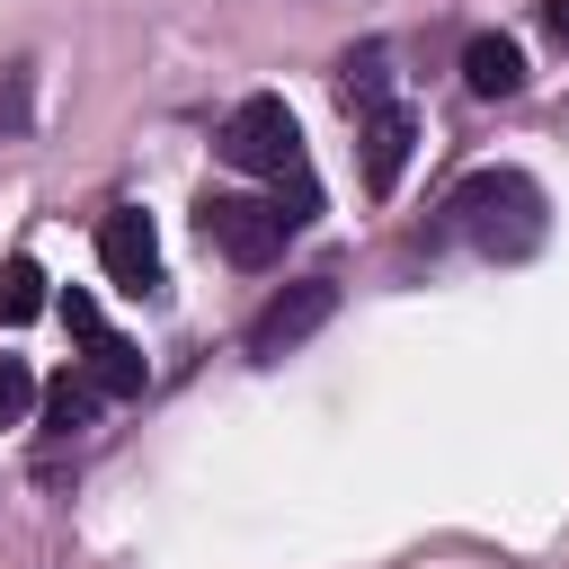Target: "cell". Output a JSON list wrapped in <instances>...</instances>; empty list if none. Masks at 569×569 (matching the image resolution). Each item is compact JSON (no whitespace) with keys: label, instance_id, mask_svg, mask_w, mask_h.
I'll list each match as a JSON object with an SVG mask.
<instances>
[{"label":"cell","instance_id":"cell-1","mask_svg":"<svg viewBox=\"0 0 569 569\" xmlns=\"http://www.w3.org/2000/svg\"><path fill=\"white\" fill-rule=\"evenodd\" d=\"M445 231L471 240L480 258H533L542 249V187L525 169H471L445 196Z\"/></svg>","mask_w":569,"mask_h":569},{"label":"cell","instance_id":"cell-2","mask_svg":"<svg viewBox=\"0 0 569 569\" xmlns=\"http://www.w3.org/2000/svg\"><path fill=\"white\" fill-rule=\"evenodd\" d=\"M222 160L231 169H249V178H293V196H302V222H311V160H302V124H293V107L284 98H240L231 116H222Z\"/></svg>","mask_w":569,"mask_h":569},{"label":"cell","instance_id":"cell-3","mask_svg":"<svg viewBox=\"0 0 569 569\" xmlns=\"http://www.w3.org/2000/svg\"><path fill=\"white\" fill-rule=\"evenodd\" d=\"M196 231H204L231 267H276L284 240H293V213L267 204V196H204V204H196Z\"/></svg>","mask_w":569,"mask_h":569},{"label":"cell","instance_id":"cell-4","mask_svg":"<svg viewBox=\"0 0 569 569\" xmlns=\"http://www.w3.org/2000/svg\"><path fill=\"white\" fill-rule=\"evenodd\" d=\"M329 311H338V284H329V276H293L284 293H267V302H258V320H249V338H240V347H249L258 365H276V356H293L311 329H329Z\"/></svg>","mask_w":569,"mask_h":569},{"label":"cell","instance_id":"cell-5","mask_svg":"<svg viewBox=\"0 0 569 569\" xmlns=\"http://www.w3.org/2000/svg\"><path fill=\"white\" fill-rule=\"evenodd\" d=\"M62 320H71V338H80V365H89V382H98L107 400H133V391L151 382L142 347H133V338H116V329H107V311H98L89 293H62Z\"/></svg>","mask_w":569,"mask_h":569},{"label":"cell","instance_id":"cell-6","mask_svg":"<svg viewBox=\"0 0 569 569\" xmlns=\"http://www.w3.org/2000/svg\"><path fill=\"white\" fill-rule=\"evenodd\" d=\"M98 267H107L124 293H160V231H151L142 204H116V213L98 222Z\"/></svg>","mask_w":569,"mask_h":569},{"label":"cell","instance_id":"cell-7","mask_svg":"<svg viewBox=\"0 0 569 569\" xmlns=\"http://www.w3.org/2000/svg\"><path fill=\"white\" fill-rule=\"evenodd\" d=\"M409 151H418V116H409L400 98L365 107V196H391L400 169H409Z\"/></svg>","mask_w":569,"mask_h":569},{"label":"cell","instance_id":"cell-8","mask_svg":"<svg viewBox=\"0 0 569 569\" xmlns=\"http://www.w3.org/2000/svg\"><path fill=\"white\" fill-rule=\"evenodd\" d=\"M462 89H471V98H516V89H525V53H516L507 36H471V44H462Z\"/></svg>","mask_w":569,"mask_h":569},{"label":"cell","instance_id":"cell-9","mask_svg":"<svg viewBox=\"0 0 569 569\" xmlns=\"http://www.w3.org/2000/svg\"><path fill=\"white\" fill-rule=\"evenodd\" d=\"M89 409H98V382H89V373H62V382L44 391V427H53V436H80Z\"/></svg>","mask_w":569,"mask_h":569},{"label":"cell","instance_id":"cell-10","mask_svg":"<svg viewBox=\"0 0 569 569\" xmlns=\"http://www.w3.org/2000/svg\"><path fill=\"white\" fill-rule=\"evenodd\" d=\"M36 311H44V267H36V258H9V267H0V320L18 329V320H36Z\"/></svg>","mask_w":569,"mask_h":569},{"label":"cell","instance_id":"cell-11","mask_svg":"<svg viewBox=\"0 0 569 569\" xmlns=\"http://www.w3.org/2000/svg\"><path fill=\"white\" fill-rule=\"evenodd\" d=\"M27 116H36V71H27V62H9V71H0V142H18V133H27Z\"/></svg>","mask_w":569,"mask_h":569},{"label":"cell","instance_id":"cell-12","mask_svg":"<svg viewBox=\"0 0 569 569\" xmlns=\"http://www.w3.org/2000/svg\"><path fill=\"white\" fill-rule=\"evenodd\" d=\"M338 89H347V107H382V44H365V53H347V71H338Z\"/></svg>","mask_w":569,"mask_h":569},{"label":"cell","instance_id":"cell-13","mask_svg":"<svg viewBox=\"0 0 569 569\" xmlns=\"http://www.w3.org/2000/svg\"><path fill=\"white\" fill-rule=\"evenodd\" d=\"M27 409H36V373L18 356H0V427H27Z\"/></svg>","mask_w":569,"mask_h":569},{"label":"cell","instance_id":"cell-14","mask_svg":"<svg viewBox=\"0 0 569 569\" xmlns=\"http://www.w3.org/2000/svg\"><path fill=\"white\" fill-rule=\"evenodd\" d=\"M542 36H551V44L569 53V0H542Z\"/></svg>","mask_w":569,"mask_h":569}]
</instances>
